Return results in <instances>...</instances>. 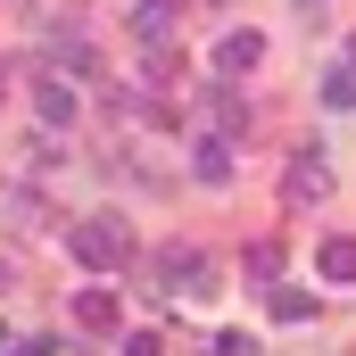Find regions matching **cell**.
Here are the masks:
<instances>
[{
  "instance_id": "cell-1",
  "label": "cell",
  "mask_w": 356,
  "mask_h": 356,
  "mask_svg": "<svg viewBox=\"0 0 356 356\" xmlns=\"http://www.w3.org/2000/svg\"><path fill=\"white\" fill-rule=\"evenodd\" d=\"M133 257V232L108 216V224H75V266H91V273H116Z\"/></svg>"
},
{
  "instance_id": "cell-2",
  "label": "cell",
  "mask_w": 356,
  "mask_h": 356,
  "mask_svg": "<svg viewBox=\"0 0 356 356\" xmlns=\"http://www.w3.org/2000/svg\"><path fill=\"white\" fill-rule=\"evenodd\" d=\"M75 332H91V340H116V332H124L116 290H75Z\"/></svg>"
},
{
  "instance_id": "cell-3",
  "label": "cell",
  "mask_w": 356,
  "mask_h": 356,
  "mask_svg": "<svg viewBox=\"0 0 356 356\" xmlns=\"http://www.w3.org/2000/svg\"><path fill=\"white\" fill-rule=\"evenodd\" d=\"M158 290H166V298H175V290H207V257H199V249H166V257H158Z\"/></svg>"
},
{
  "instance_id": "cell-4",
  "label": "cell",
  "mask_w": 356,
  "mask_h": 356,
  "mask_svg": "<svg viewBox=\"0 0 356 356\" xmlns=\"http://www.w3.org/2000/svg\"><path fill=\"white\" fill-rule=\"evenodd\" d=\"M323 191H332V166H323V158H290L282 199H323Z\"/></svg>"
},
{
  "instance_id": "cell-5",
  "label": "cell",
  "mask_w": 356,
  "mask_h": 356,
  "mask_svg": "<svg viewBox=\"0 0 356 356\" xmlns=\"http://www.w3.org/2000/svg\"><path fill=\"white\" fill-rule=\"evenodd\" d=\"M257 58H266V33H224V42H216V67H224V75H249Z\"/></svg>"
},
{
  "instance_id": "cell-6",
  "label": "cell",
  "mask_w": 356,
  "mask_h": 356,
  "mask_svg": "<svg viewBox=\"0 0 356 356\" xmlns=\"http://www.w3.org/2000/svg\"><path fill=\"white\" fill-rule=\"evenodd\" d=\"M33 116H42L50 133H58V124H75V91H67V83H50V75H42V91H33Z\"/></svg>"
},
{
  "instance_id": "cell-7",
  "label": "cell",
  "mask_w": 356,
  "mask_h": 356,
  "mask_svg": "<svg viewBox=\"0 0 356 356\" xmlns=\"http://www.w3.org/2000/svg\"><path fill=\"white\" fill-rule=\"evenodd\" d=\"M133 33H141V42L158 50V42L175 33V0H141V8H133Z\"/></svg>"
},
{
  "instance_id": "cell-8",
  "label": "cell",
  "mask_w": 356,
  "mask_h": 356,
  "mask_svg": "<svg viewBox=\"0 0 356 356\" xmlns=\"http://www.w3.org/2000/svg\"><path fill=\"white\" fill-rule=\"evenodd\" d=\"M323 282H356V241H323Z\"/></svg>"
},
{
  "instance_id": "cell-9",
  "label": "cell",
  "mask_w": 356,
  "mask_h": 356,
  "mask_svg": "<svg viewBox=\"0 0 356 356\" xmlns=\"http://www.w3.org/2000/svg\"><path fill=\"white\" fill-rule=\"evenodd\" d=\"M199 182H232V141H199Z\"/></svg>"
},
{
  "instance_id": "cell-10",
  "label": "cell",
  "mask_w": 356,
  "mask_h": 356,
  "mask_svg": "<svg viewBox=\"0 0 356 356\" xmlns=\"http://www.w3.org/2000/svg\"><path fill=\"white\" fill-rule=\"evenodd\" d=\"M307 315H315L307 290H273V323H307Z\"/></svg>"
},
{
  "instance_id": "cell-11",
  "label": "cell",
  "mask_w": 356,
  "mask_h": 356,
  "mask_svg": "<svg viewBox=\"0 0 356 356\" xmlns=\"http://www.w3.org/2000/svg\"><path fill=\"white\" fill-rule=\"evenodd\" d=\"M323 99H332V108H356V67H332V75H323Z\"/></svg>"
},
{
  "instance_id": "cell-12",
  "label": "cell",
  "mask_w": 356,
  "mask_h": 356,
  "mask_svg": "<svg viewBox=\"0 0 356 356\" xmlns=\"http://www.w3.org/2000/svg\"><path fill=\"white\" fill-rule=\"evenodd\" d=\"M0 290H8V273H0Z\"/></svg>"
}]
</instances>
